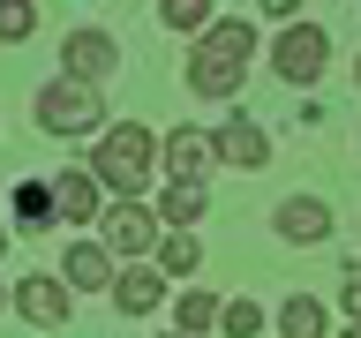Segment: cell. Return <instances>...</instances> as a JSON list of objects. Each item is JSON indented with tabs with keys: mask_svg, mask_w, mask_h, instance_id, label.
Returning a JSON list of instances; mask_svg holds the SVG:
<instances>
[{
	"mask_svg": "<svg viewBox=\"0 0 361 338\" xmlns=\"http://www.w3.org/2000/svg\"><path fill=\"white\" fill-rule=\"evenodd\" d=\"M53 211H61L68 225H98V211H106V180L90 173V165H68V173L53 180Z\"/></svg>",
	"mask_w": 361,
	"mask_h": 338,
	"instance_id": "cell-11",
	"label": "cell"
},
{
	"mask_svg": "<svg viewBox=\"0 0 361 338\" xmlns=\"http://www.w3.org/2000/svg\"><path fill=\"white\" fill-rule=\"evenodd\" d=\"M53 218H61V211H53V180H38V173L16 180V225L23 233H45Z\"/></svg>",
	"mask_w": 361,
	"mask_h": 338,
	"instance_id": "cell-15",
	"label": "cell"
},
{
	"mask_svg": "<svg viewBox=\"0 0 361 338\" xmlns=\"http://www.w3.org/2000/svg\"><path fill=\"white\" fill-rule=\"evenodd\" d=\"M61 75H83V83L121 75V38H106V30H68L61 38Z\"/></svg>",
	"mask_w": 361,
	"mask_h": 338,
	"instance_id": "cell-8",
	"label": "cell"
},
{
	"mask_svg": "<svg viewBox=\"0 0 361 338\" xmlns=\"http://www.w3.org/2000/svg\"><path fill=\"white\" fill-rule=\"evenodd\" d=\"M256 8H264V15H293V8H301V0H256Z\"/></svg>",
	"mask_w": 361,
	"mask_h": 338,
	"instance_id": "cell-23",
	"label": "cell"
},
{
	"mask_svg": "<svg viewBox=\"0 0 361 338\" xmlns=\"http://www.w3.org/2000/svg\"><path fill=\"white\" fill-rule=\"evenodd\" d=\"M158 158H166V180H211L219 173V135L211 128H173V135H158Z\"/></svg>",
	"mask_w": 361,
	"mask_h": 338,
	"instance_id": "cell-7",
	"label": "cell"
},
{
	"mask_svg": "<svg viewBox=\"0 0 361 338\" xmlns=\"http://www.w3.org/2000/svg\"><path fill=\"white\" fill-rule=\"evenodd\" d=\"M203 211H211L203 180H166V196H158V218H166V225H196Z\"/></svg>",
	"mask_w": 361,
	"mask_h": 338,
	"instance_id": "cell-16",
	"label": "cell"
},
{
	"mask_svg": "<svg viewBox=\"0 0 361 338\" xmlns=\"http://www.w3.org/2000/svg\"><path fill=\"white\" fill-rule=\"evenodd\" d=\"M219 135V165H233V173H264L271 165V135L248 120V113H233L226 128H211Z\"/></svg>",
	"mask_w": 361,
	"mask_h": 338,
	"instance_id": "cell-12",
	"label": "cell"
},
{
	"mask_svg": "<svg viewBox=\"0 0 361 338\" xmlns=\"http://www.w3.org/2000/svg\"><path fill=\"white\" fill-rule=\"evenodd\" d=\"M8 308H16L30 331H68V315H75V286L53 278V270H30V278L8 286Z\"/></svg>",
	"mask_w": 361,
	"mask_h": 338,
	"instance_id": "cell-5",
	"label": "cell"
},
{
	"mask_svg": "<svg viewBox=\"0 0 361 338\" xmlns=\"http://www.w3.org/2000/svg\"><path fill=\"white\" fill-rule=\"evenodd\" d=\"M98 241H106L121 263H128V256H151V248H158V211H143L135 196L106 203V211H98Z\"/></svg>",
	"mask_w": 361,
	"mask_h": 338,
	"instance_id": "cell-6",
	"label": "cell"
},
{
	"mask_svg": "<svg viewBox=\"0 0 361 338\" xmlns=\"http://www.w3.org/2000/svg\"><path fill=\"white\" fill-rule=\"evenodd\" d=\"M113 308H121V315H158V308H166V270H158V263H135V256H128V263H121V270H113Z\"/></svg>",
	"mask_w": 361,
	"mask_h": 338,
	"instance_id": "cell-9",
	"label": "cell"
},
{
	"mask_svg": "<svg viewBox=\"0 0 361 338\" xmlns=\"http://www.w3.org/2000/svg\"><path fill=\"white\" fill-rule=\"evenodd\" d=\"M158 23L196 38V30H211V0H158Z\"/></svg>",
	"mask_w": 361,
	"mask_h": 338,
	"instance_id": "cell-19",
	"label": "cell"
},
{
	"mask_svg": "<svg viewBox=\"0 0 361 338\" xmlns=\"http://www.w3.org/2000/svg\"><path fill=\"white\" fill-rule=\"evenodd\" d=\"M30 120H38V135H98L106 128V98H98V83H83V75H53V83L30 98Z\"/></svg>",
	"mask_w": 361,
	"mask_h": 338,
	"instance_id": "cell-3",
	"label": "cell"
},
{
	"mask_svg": "<svg viewBox=\"0 0 361 338\" xmlns=\"http://www.w3.org/2000/svg\"><path fill=\"white\" fill-rule=\"evenodd\" d=\"M271 68H279L293 90H309L316 75L331 68V30H324V23H286V30L271 38Z\"/></svg>",
	"mask_w": 361,
	"mask_h": 338,
	"instance_id": "cell-4",
	"label": "cell"
},
{
	"mask_svg": "<svg viewBox=\"0 0 361 338\" xmlns=\"http://www.w3.org/2000/svg\"><path fill=\"white\" fill-rule=\"evenodd\" d=\"M279 331H286V338H316V331H331V308H324V301H309V293H286Z\"/></svg>",
	"mask_w": 361,
	"mask_h": 338,
	"instance_id": "cell-17",
	"label": "cell"
},
{
	"mask_svg": "<svg viewBox=\"0 0 361 338\" xmlns=\"http://www.w3.org/2000/svg\"><path fill=\"white\" fill-rule=\"evenodd\" d=\"M173 331H180V338H196V331H219V293H180V308H173Z\"/></svg>",
	"mask_w": 361,
	"mask_h": 338,
	"instance_id": "cell-18",
	"label": "cell"
},
{
	"mask_svg": "<svg viewBox=\"0 0 361 338\" xmlns=\"http://www.w3.org/2000/svg\"><path fill=\"white\" fill-rule=\"evenodd\" d=\"M61 278L75 293H106L113 286V248L106 241H68L61 248Z\"/></svg>",
	"mask_w": 361,
	"mask_h": 338,
	"instance_id": "cell-13",
	"label": "cell"
},
{
	"mask_svg": "<svg viewBox=\"0 0 361 338\" xmlns=\"http://www.w3.org/2000/svg\"><path fill=\"white\" fill-rule=\"evenodd\" d=\"M151 165H158V135L151 128H135V120L98 128V143H90V173L106 180L113 196H143V188H151Z\"/></svg>",
	"mask_w": 361,
	"mask_h": 338,
	"instance_id": "cell-2",
	"label": "cell"
},
{
	"mask_svg": "<svg viewBox=\"0 0 361 338\" xmlns=\"http://www.w3.org/2000/svg\"><path fill=\"white\" fill-rule=\"evenodd\" d=\"M0 308H8V286H0Z\"/></svg>",
	"mask_w": 361,
	"mask_h": 338,
	"instance_id": "cell-25",
	"label": "cell"
},
{
	"mask_svg": "<svg viewBox=\"0 0 361 338\" xmlns=\"http://www.w3.org/2000/svg\"><path fill=\"white\" fill-rule=\"evenodd\" d=\"M151 256H158V270H166V278H196V270H203V241L188 233V225H166Z\"/></svg>",
	"mask_w": 361,
	"mask_h": 338,
	"instance_id": "cell-14",
	"label": "cell"
},
{
	"mask_svg": "<svg viewBox=\"0 0 361 338\" xmlns=\"http://www.w3.org/2000/svg\"><path fill=\"white\" fill-rule=\"evenodd\" d=\"M354 83H361V53H354Z\"/></svg>",
	"mask_w": 361,
	"mask_h": 338,
	"instance_id": "cell-24",
	"label": "cell"
},
{
	"mask_svg": "<svg viewBox=\"0 0 361 338\" xmlns=\"http://www.w3.org/2000/svg\"><path fill=\"white\" fill-rule=\"evenodd\" d=\"M0 38H8V45L38 38V8H30V0H0Z\"/></svg>",
	"mask_w": 361,
	"mask_h": 338,
	"instance_id": "cell-20",
	"label": "cell"
},
{
	"mask_svg": "<svg viewBox=\"0 0 361 338\" xmlns=\"http://www.w3.org/2000/svg\"><path fill=\"white\" fill-rule=\"evenodd\" d=\"M219 331H233V338H248V331H264V308H256V301H219Z\"/></svg>",
	"mask_w": 361,
	"mask_h": 338,
	"instance_id": "cell-21",
	"label": "cell"
},
{
	"mask_svg": "<svg viewBox=\"0 0 361 338\" xmlns=\"http://www.w3.org/2000/svg\"><path fill=\"white\" fill-rule=\"evenodd\" d=\"M0 256H8V233H0Z\"/></svg>",
	"mask_w": 361,
	"mask_h": 338,
	"instance_id": "cell-26",
	"label": "cell"
},
{
	"mask_svg": "<svg viewBox=\"0 0 361 338\" xmlns=\"http://www.w3.org/2000/svg\"><path fill=\"white\" fill-rule=\"evenodd\" d=\"M248 61H256V30L248 23H211V30H196V53H188V90L196 98H233Z\"/></svg>",
	"mask_w": 361,
	"mask_h": 338,
	"instance_id": "cell-1",
	"label": "cell"
},
{
	"mask_svg": "<svg viewBox=\"0 0 361 338\" xmlns=\"http://www.w3.org/2000/svg\"><path fill=\"white\" fill-rule=\"evenodd\" d=\"M271 233L293 248H316V241H331V203L324 196H286L279 211H271Z\"/></svg>",
	"mask_w": 361,
	"mask_h": 338,
	"instance_id": "cell-10",
	"label": "cell"
},
{
	"mask_svg": "<svg viewBox=\"0 0 361 338\" xmlns=\"http://www.w3.org/2000/svg\"><path fill=\"white\" fill-rule=\"evenodd\" d=\"M346 315H354V338H361V256H346Z\"/></svg>",
	"mask_w": 361,
	"mask_h": 338,
	"instance_id": "cell-22",
	"label": "cell"
}]
</instances>
